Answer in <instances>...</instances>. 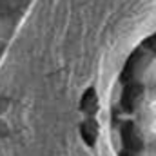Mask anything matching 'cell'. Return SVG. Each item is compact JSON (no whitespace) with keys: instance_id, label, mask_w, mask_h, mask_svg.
I'll return each mask as SVG.
<instances>
[{"instance_id":"6da1fadb","label":"cell","mask_w":156,"mask_h":156,"mask_svg":"<svg viewBox=\"0 0 156 156\" xmlns=\"http://www.w3.org/2000/svg\"><path fill=\"white\" fill-rule=\"evenodd\" d=\"M136 129L145 144H156V89H145L136 102Z\"/></svg>"},{"instance_id":"7a4b0ae2","label":"cell","mask_w":156,"mask_h":156,"mask_svg":"<svg viewBox=\"0 0 156 156\" xmlns=\"http://www.w3.org/2000/svg\"><path fill=\"white\" fill-rule=\"evenodd\" d=\"M134 78L144 89H156V55H145L138 60Z\"/></svg>"},{"instance_id":"3957f363","label":"cell","mask_w":156,"mask_h":156,"mask_svg":"<svg viewBox=\"0 0 156 156\" xmlns=\"http://www.w3.org/2000/svg\"><path fill=\"white\" fill-rule=\"evenodd\" d=\"M15 18L9 15V13H0V49H4L9 40L13 38V33H15Z\"/></svg>"},{"instance_id":"277c9868","label":"cell","mask_w":156,"mask_h":156,"mask_svg":"<svg viewBox=\"0 0 156 156\" xmlns=\"http://www.w3.org/2000/svg\"><path fill=\"white\" fill-rule=\"evenodd\" d=\"M138 156H156V144H145Z\"/></svg>"}]
</instances>
